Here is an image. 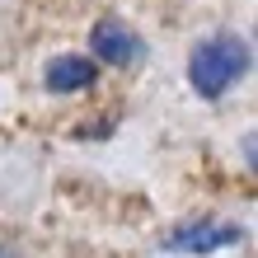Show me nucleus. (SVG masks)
Instances as JSON below:
<instances>
[{"label":"nucleus","instance_id":"f257e3e1","mask_svg":"<svg viewBox=\"0 0 258 258\" xmlns=\"http://www.w3.org/2000/svg\"><path fill=\"white\" fill-rule=\"evenodd\" d=\"M244 71H249V42L239 33H211L188 56V80L202 99H221L235 80H244Z\"/></svg>","mask_w":258,"mask_h":258},{"label":"nucleus","instance_id":"f03ea898","mask_svg":"<svg viewBox=\"0 0 258 258\" xmlns=\"http://www.w3.org/2000/svg\"><path fill=\"white\" fill-rule=\"evenodd\" d=\"M244 230L230 221H183L164 235V249L169 253H221V249H235Z\"/></svg>","mask_w":258,"mask_h":258},{"label":"nucleus","instance_id":"7ed1b4c3","mask_svg":"<svg viewBox=\"0 0 258 258\" xmlns=\"http://www.w3.org/2000/svg\"><path fill=\"white\" fill-rule=\"evenodd\" d=\"M89 42H94V52L108 66H132V61H141V52H146V42L136 38L122 19H99L94 33H89Z\"/></svg>","mask_w":258,"mask_h":258},{"label":"nucleus","instance_id":"20e7f679","mask_svg":"<svg viewBox=\"0 0 258 258\" xmlns=\"http://www.w3.org/2000/svg\"><path fill=\"white\" fill-rule=\"evenodd\" d=\"M99 80V66L89 61V56H75V52H61L52 56L47 71H42V85L52 89V94H80Z\"/></svg>","mask_w":258,"mask_h":258}]
</instances>
